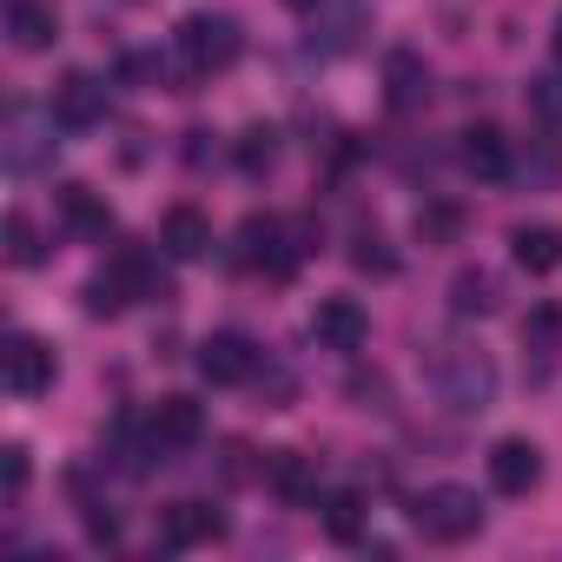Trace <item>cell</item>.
Returning a JSON list of instances; mask_svg holds the SVG:
<instances>
[{"mask_svg":"<svg viewBox=\"0 0 562 562\" xmlns=\"http://www.w3.org/2000/svg\"><path fill=\"white\" fill-rule=\"evenodd\" d=\"M305 251H318L312 225H285V218H271V212H251L238 225V265L258 271V278H271V285H285Z\"/></svg>","mask_w":562,"mask_h":562,"instance_id":"cell-2","label":"cell"},{"mask_svg":"<svg viewBox=\"0 0 562 562\" xmlns=\"http://www.w3.org/2000/svg\"><path fill=\"white\" fill-rule=\"evenodd\" d=\"M199 378L205 384H218V391H232V384H251L258 378V364H265V351L245 338V331H212L205 345H199Z\"/></svg>","mask_w":562,"mask_h":562,"instance_id":"cell-6","label":"cell"},{"mask_svg":"<svg viewBox=\"0 0 562 562\" xmlns=\"http://www.w3.org/2000/svg\"><path fill=\"white\" fill-rule=\"evenodd\" d=\"M47 258V245H41V225L27 218V212H8V265H41Z\"/></svg>","mask_w":562,"mask_h":562,"instance_id":"cell-26","label":"cell"},{"mask_svg":"<svg viewBox=\"0 0 562 562\" xmlns=\"http://www.w3.org/2000/svg\"><path fill=\"white\" fill-rule=\"evenodd\" d=\"M139 299H166V278H159V258L146 245H120L100 271H93V285H87V312L93 318H120L126 305Z\"/></svg>","mask_w":562,"mask_h":562,"instance_id":"cell-1","label":"cell"},{"mask_svg":"<svg viewBox=\"0 0 562 562\" xmlns=\"http://www.w3.org/2000/svg\"><path fill=\"white\" fill-rule=\"evenodd\" d=\"M146 424H153L159 450H186V443L205 437V404H199V397H159V404L146 411Z\"/></svg>","mask_w":562,"mask_h":562,"instance_id":"cell-15","label":"cell"},{"mask_svg":"<svg viewBox=\"0 0 562 562\" xmlns=\"http://www.w3.org/2000/svg\"><path fill=\"white\" fill-rule=\"evenodd\" d=\"M8 41L21 54H47L60 41V14L47 8V0H8Z\"/></svg>","mask_w":562,"mask_h":562,"instance_id":"cell-18","label":"cell"},{"mask_svg":"<svg viewBox=\"0 0 562 562\" xmlns=\"http://www.w3.org/2000/svg\"><path fill=\"white\" fill-rule=\"evenodd\" d=\"M54 205H60V225H67L74 238H106V232H113V205H106L93 186H60Z\"/></svg>","mask_w":562,"mask_h":562,"instance_id":"cell-17","label":"cell"},{"mask_svg":"<svg viewBox=\"0 0 562 562\" xmlns=\"http://www.w3.org/2000/svg\"><path fill=\"white\" fill-rule=\"evenodd\" d=\"M47 120L67 126V133L100 126V120H106V80H93V74H67V80L47 93Z\"/></svg>","mask_w":562,"mask_h":562,"instance_id":"cell-8","label":"cell"},{"mask_svg":"<svg viewBox=\"0 0 562 562\" xmlns=\"http://www.w3.org/2000/svg\"><path fill=\"white\" fill-rule=\"evenodd\" d=\"M509 258H516L529 278H542V271L562 265V232H555V225H516V232H509Z\"/></svg>","mask_w":562,"mask_h":562,"instance_id":"cell-20","label":"cell"},{"mask_svg":"<svg viewBox=\"0 0 562 562\" xmlns=\"http://www.w3.org/2000/svg\"><path fill=\"white\" fill-rule=\"evenodd\" d=\"M41 159H47V139H41V133L27 126V113L14 106V113H8V172H34Z\"/></svg>","mask_w":562,"mask_h":562,"instance_id":"cell-24","label":"cell"},{"mask_svg":"<svg viewBox=\"0 0 562 562\" xmlns=\"http://www.w3.org/2000/svg\"><path fill=\"white\" fill-rule=\"evenodd\" d=\"M172 47H179V60H186L192 74H225V67L238 60L245 34H238L232 14H186L179 34H172Z\"/></svg>","mask_w":562,"mask_h":562,"instance_id":"cell-5","label":"cell"},{"mask_svg":"<svg viewBox=\"0 0 562 562\" xmlns=\"http://www.w3.org/2000/svg\"><path fill=\"white\" fill-rule=\"evenodd\" d=\"M232 159H238L245 179H265V172L278 166V133H271V126H245L238 146H232Z\"/></svg>","mask_w":562,"mask_h":562,"instance_id":"cell-22","label":"cell"},{"mask_svg":"<svg viewBox=\"0 0 562 562\" xmlns=\"http://www.w3.org/2000/svg\"><path fill=\"white\" fill-rule=\"evenodd\" d=\"M430 384H437V397H443L457 417H476V411H490V397H496V364H490L476 345H437Z\"/></svg>","mask_w":562,"mask_h":562,"instance_id":"cell-3","label":"cell"},{"mask_svg":"<svg viewBox=\"0 0 562 562\" xmlns=\"http://www.w3.org/2000/svg\"><path fill=\"white\" fill-rule=\"evenodd\" d=\"M318 509H325V536H331V542H358V536H364V516H371V509H364L358 490H331Z\"/></svg>","mask_w":562,"mask_h":562,"instance_id":"cell-21","label":"cell"},{"mask_svg":"<svg viewBox=\"0 0 562 562\" xmlns=\"http://www.w3.org/2000/svg\"><path fill=\"white\" fill-rule=\"evenodd\" d=\"M529 113H536V120H549V126H562V74L529 80Z\"/></svg>","mask_w":562,"mask_h":562,"instance_id":"cell-29","label":"cell"},{"mask_svg":"<svg viewBox=\"0 0 562 562\" xmlns=\"http://www.w3.org/2000/svg\"><path fill=\"white\" fill-rule=\"evenodd\" d=\"M457 166L470 179H509V139H503V126H490V120L463 126L457 133Z\"/></svg>","mask_w":562,"mask_h":562,"instance_id":"cell-13","label":"cell"},{"mask_svg":"<svg viewBox=\"0 0 562 562\" xmlns=\"http://www.w3.org/2000/svg\"><path fill=\"white\" fill-rule=\"evenodd\" d=\"M417 238H424V245H457V238H463V205L424 199V205H417Z\"/></svg>","mask_w":562,"mask_h":562,"instance_id":"cell-23","label":"cell"},{"mask_svg":"<svg viewBox=\"0 0 562 562\" xmlns=\"http://www.w3.org/2000/svg\"><path fill=\"white\" fill-rule=\"evenodd\" d=\"M225 536V516L212 503H166L159 509V542L166 549H205Z\"/></svg>","mask_w":562,"mask_h":562,"instance_id":"cell-11","label":"cell"},{"mask_svg":"<svg viewBox=\"0 0 562 562\" xmlns=\"http://www.w3.org/2000/svg\"><path fill=\"white\" fill-rule=\"evenodd\" d=\"M74 490H80V516H87V542H100V549H113V542H120V516H113L106 503H93V496H87V476H74Z\"/></svg>","mask_w":562,"mask_h":562,"instance_id":"cell-28","label":"cell"},{"mask_svg":"<svg viewBox=\"0 0 562 562\" xmlns=\"http://www.w3.org/2000/svg\"><path fill=\"white\" fill-rule=\"evenodd\" d=\"M312 338H318L325 351H358V345L371 338V312H364L358 299H318V312H312Z\"/></svg>","mask_w":562,"mask_h":562,"instance_id":"cell-10","label":"cell"},{"mask_svg":"<svg viewBox=\"0 0 562 562\" xmlns=\"http://www.w3.org/2000/svg\"><path fill=\"white\" fill-rule=\"evenodd\" d=\"M159 245H166V258L192 265V258L212 251V218H205L199 205H172V212L159 218Z\"/></svg>","mask_w":562,"mask_h":562,"instance_id":"cell-16","label":"cell"},{"mask_svg":"<svg viewBox=\"0 0 562 562\" xmlns=\"http://www.w3.org/2000/svg\"><path fill=\"white\" fill-rule=\"evenodd\" d=\"M490 483H496L503 496H529V490L542 483V450H536L529 437H503V443L490 450Z\"/></svg>","mask_w":562,"mask_h":562,"instance_id":"cell-14","label":"cell"},{"mask_svg":"<svg viewBox=\"0 0 562 562\" xmlns=\"http://www.w3.org/2000/svg\"><path fill=\"white\" fill-rule=\"evenodd\" d=\"M496 305H503L496 271H483V265H463V271L450 278V312H457V318H490Z\"/></svg>","mask_w":562,"mask_h":562,"instance_id":"cell-19","label":"cell"},{"mask_svg":"<svg viewBox=\"0 0 562 562\" xmlns=\"http://www.w3.org/2000/svg\"><path fill=\"white\" fill-rule=\"evenodd\" d=\"M555 67H562V21H555Z\"/></svg>","mask_w":562,"mask_h":562,"instance_id":"cell-32","label":"cell"},{"mask_svg":"<svg viewBox=\"0 0 562 562\" xmlns=\"http://www.w3.org/2000/svg\"><path fill=\"white\" fill-rule=\"evenodd\" d=\"M285 8H325V0H285Z\"/></svg>","mask_w":562,"mask_h":562,"instance_id":"cell-31","label":"cell"},{"mask_svg":"<svg viewBox=\"0 0 562 562\" xmlns=\"http://www.w3.org/2000/svg\"><path fill=\"white\" fill-rule=\"evenodd\" d=\"M351 265L371 271V278H397V251L384 245V232H358L351 238Z\"/></svg>","mask_w":562,"mask_h":562,"instance_id":"cell-27","label":"cell"},{"mask_svg":"<svg viewBox=\"0 0 562 562\" xmlns=\"http://www.w3.org/2000/svg\"><path fill=\"white\" fill-rule=\"evenodd\" d=\"M0 457H8V503H21V496H27V483H34V463H27V450H21V443H8Z\"/></svg>","mask_w":562,"mask_h":562,"instance_id":"cell-30","label":"cell"},{"mask_svg":"<svg viewBox=\"0 0 562 562\" xmlns=\"http://www.w3.org/2000/svg\"><path fill=\"white\" fill-rule=\"evenodd\" d=\"M265 483L285 496L292 509H318V503H325L318 463H312V457H299V450H271V457H265Z\"/></svg>","mask_w":562,"mask_h":562,"instance_id":"cell-9","label":"cell"},{"mask_svg":"<svg viewBox=\"0 0 562 562\" xmlns=\"http://www.w3.org/2000/svg\"><path fill=\"white\" fill-rule=\"evenodd\" d=\"M384 100H391V113H417L430 100V67H424L417 47H391L384 54Z\"/></svg>","mask_w":562,"mask_h":562,"instance_id":"cell-12","label":"cell"},{"mask_svg":"<svg viewBox=\"0 0 562 562\" xmlns=\"http://www.w3.org/2000/svg\"><path fill=\"white\" fill-rule=\"evenodd\" d=\"M522 351L529 358H555L562 351V305H536L522 318Z\"/></svg>","mask_w":562,"mask_h":562,"instance_id":"cell-25","label":"cell"},{"mask_svg":"<svg viewBox=\"0 0 562 562\" xmlns=\"http://www.w3.org/2000/svg\"><path fill=\"white\" fill-rule=\"evenodd\" d=\"M411 529L424 542H470L483 529V503L463 483H430V490L411 496Z\"/></svg>","mask_w":562,"mask_h":562,"instance_id":"cell-4","label":"cell"},{"mask_svg":"<svg viewBox=\"0 0 562 562\" xmlns=\"http://www.w3.org/2000/svg\"><path fill=\"white\" fill-rule=\"evenodd\" d=\"M54 351L34 338V331H14L8 345H0V384H8L14 397H41V391H54Z\"/></svg>","mask_w":562,"mask_h":562,"instance_id":"cell-7","label":"cell"}]
</instances>
